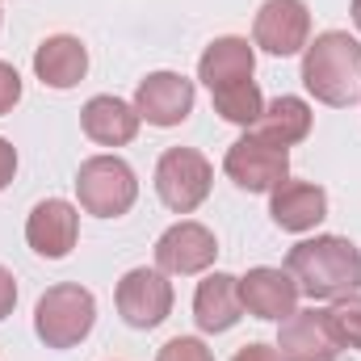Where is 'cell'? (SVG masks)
Segmentation results:
<instances>
[{"label":"cell","instance_id":"cell-22","mask_svg":"<svg viewBox=\"0 0 361 361\" xmlns=\"http://www.w3.org/2000/svg\"><path fill=\"white\" fill-rule=\"evenodd\" d=\"M156 361H214V353L206 349V341H197V336H173Z\"/></svg>","mask_w":361,"mask_h":361},{"label":"cell","instance_id":"cell-17","mask_svg":"<svg viewBox=\"0 0 361 361\" xmlns=\"http://www.w3.org/2000/svg\"><path fill=\"white\" fill-rule=\"evenodd\" d=\"M244 315V302H240V277L231 273H210L197 281V294H193V319L202 332L219 336V332H231Z\"/></svg>","mask_w":361,"mask_h":361},{"label":"cell","instance_id":"cell-4","mask_svg":"<svg viewBox=\"0 0 361 361\" xmlns=\"http://www.w3.org/2000/svg\"><path fill=\"white\" fill-rule=\"evenodd\" d=\"M80 210L97 219H122L139 202V177L122 156H89L76 173Z\"/></svg>","mask_w":361,"mask_h":361},{"label":"cell","instance_id":"cell-8","mask_svg":"<svg viewBox=\"0 0 361 361\" xmlns=\"http://www.w3.org/2000/svg\"><path fill=\"white\" fill-rule=\"evenodd\" d=\"M311 42V8L302 0H265L252 21V47L269 51L277 59L307 51Z\"/></svg>","mask_w":361,"mask_h":361},{"label":"cell","instance_id":"cell-2","mask_svg":"<svg viewBox=\"0 0 361 361\" xmlns=\"http://www.w3.org/2000/svg\"><path fill=\"white\" fill-rule=\"evenodd\" d=\"M302 85L319 105L345 109L361 97V42L349 30H324L302 51Z\"/></svg>","mask_w":361,"mask_h":361},{"label":"cell","instance_id":"cell-20","mask_svg":"<svg viewBox=\"0 0 361 361\" xmlns=\"http://www.w3.org/2000/svg\"><path fill=\"white\" fill-rule=\"evenodd\" d=\"M210 101H214V114H219L223 122H235V126H244V130H252L257 118L265 114V97H261V89H257V80L223 85V89L210 92Z\"/></svg>","mask_w":361,"mask_h":361},{"label":"cell","instance_id":"cell-6","mask_svg":"<svg viewBox=\"0 0 361 361\" xmlns=\"http://www.w3.org/2000/svg\"><path fill=\"white\" fill-rule=\"evenodd\" d=\"M173 281H169V273L160 269H147V265H139V269H130L122 281H118V290H114V302H118V315L130 324V328H139V332H152V328H160L169 315H173Z\"/></svg>","mask_w":361,"mask_h":361},{"label":"cell","instance_id":"cell-7","mask_svg":"<svg viewBox=\"0 0 361 361\" xmlns=\"http://www.w3.org/2000/svg\"><path fill=\"white\" fill-rule=\"evenodd\" d=\"M223 173L235 180L240 189L248 193H273L281 180H290V152L286 147H273L261 135H240L227 156H223Z\"/></svg>","mask_w":361,"mask_h":361},{"label":"cell","instance_id":"cell-26","mask_svg":"<svg viewBox=\"0 0 361 361\" xmlns=\"http://www.w3.org/2000/svg\"><path fill=\"white\" fill-rule=\"evenodd\" d=\"M231 361H281V353H277V345H261V341H252V345H244Z\"/></svg>","mask_w":361,"mask_h":361},{"label":"cell","instance_id":"cell-21","mask_svg":"<svg viewBox=\"0 0 361 361\" xmlns=\"http://www.w3.org/2000/svg\"><path fill=\"white\" fill-rule=\"evenodd\" d=\"M328 328H332V336H336L341 349H357L361 353V290L336 298L328 307Z\"/></svg>","mask_w":361,"mask_h":361},{"label":"cell","instance_id":"cell-27","mask_svg":"<svg viewBox=\"0 0 361 361\" xmlns=\"http://www.w3.org/2000/svg\"><path fill=\"white\" fill-rule=\"evenodd\" d=\"M353 25L361 30V0H353Z\"/></svg>","mask_w":361,"mask_h":361},{"label":"cell","instance_id":"cell-11","mask_svg":"<svg viewBox=\"0 0 361 361\" xmlns=\"http://www.w3.org/2000/svg\"><path fill=\"white\" fill-rule=\"evenodd\" d=\"M80 240V210L63 197H47L30 210L25 219V244L47 257V261H63Z\"/></svg>","mask_w":361,"mask_h":361},{"label":"cell","instance_id":"cell-3","mask_svg":"<svg viewBox=\"0 0 361 361\" xmlns=\"http://www.w3.org/2000/svg\"><path fill=\"white\" fill-rule=\"evenodd\" d=\"M97 324V298L80 281L51 286L34 307V332L47 349H76Z\"/></svg>","mask_w":361,"mask_h":361},{"label":"cell","instance_id":"cell-23","mask_svg":"<svg viewBox=\"0 0 361 361\" xmlns=\"http://www.w3.org/2000/svg\"><path fill=\"white\" fill-rule=\"evenodd\" d=\"M21 101V76H17V68L13 63H4L0 59V118L4 114H13V105Z\"/></svg>","mask_w":361,"mask_h":361},{"label":"cell","instance_id":"cell-14","mask_svg":"<svg viewBox=\"0 0 361 361\" xmlns=\"http://www.w3.org/2000/svg\"><path fill=\"white\" fill-rule=\"evenodd\" d=\"M269 214L281 231H315L328 219V193L315 180H281L269 193Z\"/></svg>","mask_w":361,"mask_h":361},{"label":"cell","instance_id":"cell-15","mask_svg":"<svg viewBox=\"0 0 361 361\" xmlns=\"http://www.w3.org/2000/svg\"><path fill=\"white\" fill-rule=\"evenodd\" d=\"M34 76L47 89H76L89 76V47L76 34H51L34 51Z\"/></svg>","mask_w":361,"mask_h":361},{"label":"cell","instance_id":"cell-1","mask_svg":"<svg viewBox=\"0 0 361 361\" xmlns=\"http://www.w3.org/2000/svg\"><path fill=\"white\" fill-rule=\"evenodd\" d=\"M286 273L298 281V294L315 302H336L361 290V248L349 235H315L290 248Z\"/></svg>","mask_w":361,"mask_h":361},{"label":"cell","instance_id":"cell-12","mask_svg":"<svg viewBox=\"0 0 361 361\" xmlns=\"http://www.w3.org/2000/svg\"><path fill=\"white\" fill-rule=\"evenodd\" d=\"M277 353L281 361H341V345L328 328V311L319 307L290 311L277 328Z\"/></svg>","mask_w":361,"mask_h":361},{"label":"cell","instance_id":"cell-16","mask_svg":"<svg viewBox=\"0 0 361 361\" xmlns=\"http://www.w3.org/2000/svg\"><path fill=\"white\" fill-rule=\"evenodd\" d=\"M139 122H143L139 109L130 101H122V97H109V92L89 97L85 109H80V130L89 135L92 143H101V147H126V143H135Z\"/></svg>","mask_w":361,"mask_h":361},{"label":"cell","instance_id":"cell-28","mask_svg":"<svg viewBox=\"0 0 361 361\" xmlns=\"http://www.w3.org/2000/svg\"><path fill=\"white\" fill-rule=\"evenodd\" d=\"M0 21H4V8H0Z\"/></svg>","mask_w":361,"mask_h":361},{"label":"cell","instance_id":"cell-25","mask_svg":"<svg viewBox=\"0 0 361 361\" xmlns=\"http://www.w3.org/2000/svg\"><path fill=\"white\" fill-rule=\"evenodd\" d=\"M17 177V147L8 139H0V189H8Z\"/></svg>","mask_w":361,"mask_h":361},{"label":"cell","instance_id":"cell-24","mask_svg":"<svg viewBox=\"0 0 361 361\" xmlns=\"http://www.w3.org/2000/svg\"><path fill=\"white\" fill-rule=\"evenodd\" d=\"M13 307H17V277L0 265V319L13 315Z\"/></svg>","mask_w":361,"mask_h":361},{"label":"cell","instance_id":"cell-10","mask_svg":"<svg viewBox=\"0 0 361 361\" xmlns=\"http://www.w3.org/2000/svg\"><path fill=\"white\" fill-rule=\"evenodd\" d=\"M193 101H197V89L193 80H185L180 72H152L139 80L135 89V109L143 122L152 126H180L189 114H193Z\"/></svg>","mask_w":361,"mask_h":361},{"label":"cell","instance_id":"cell-19","mask_svg":"<svg viewBox=\"0 0 361 361\" xmlns=\"http://www.w3.org/2000/svg\"><path fill=\"white\" fill-rule=\"evenodd\" d=\"M311 122H315V114H311V105L302 97H273L269 105H265V114L257 118L252 135H261L265 143L290 152L294 143H302L311 135Z\"/></svg>","mask_w":361,"mask_h":361},{"label":"cell","instance_id":"cell-9","mask_svg":"<svg viewBox=\"0 0 361 361\" xmlns=\"http://www.w3.org/2000/svg\"><path fill=\"white\" fill-rule=\"evenodd\" d=\"M219 257V240L210 227L193 223V219H180L173 223L160 240H156V269L169 273V277H193V273H206Z\"/></svg>","mask_w":361,"mask_h":361},{"label":"cell","instance_id":"cell-18","mask_svg":"<svg viewBox=\"0 0 361 361\" xmlns=\"http://www.w3.org/2000/svg\"><path fill=\"white\" fill-rule=\"evenodd\" d=\"M252 72H257V47L235 34L214 38L197 59V80L210 92L223 85H235V80H252Z\"/></svg>","mask_w":361,"mask_h":361},{"label":"cell","instance_id":"cell-13","mask_svg":"<svg viewBox=\"0 0 361 361\" xmlns=\"http://www.w3.org/2000/svg\"><path fill=\"white\" fill-rule=\"evenodd\" d=\"M240 302L248 315L257 319H286L290 311H298V281L286 269L273 265H257L240 277Z\"/></svg>","mask_w":361,"mask_h":361},{"label":"cell","instance_id":"cell-5","mask_svg":"<svg viewBox=\"0 0 361 361\" xmlns=\"http://www.w3.org/2000/svg\"><path fill=\"white\" fill-rule=\"evenodd\" d=\"M214 185V169L197 147H169L156 164V193L173 214H193Z\"/></svg>","mask_w":361,"mask_h":361}]
</instances>
